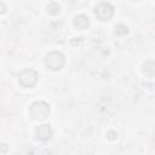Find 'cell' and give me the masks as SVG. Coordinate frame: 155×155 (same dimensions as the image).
Listing matches in <instances>:
<instances>
[{
    "label": "cell",
    "instance_id": "3",
    "mask_svg": "<svg viewBox=\"0 0 155 155\" xmlns=\"http://www.w3.org/2000/svg\"><path fill=\"white\" fill-rule=\"evenodd\" d=\"M64 56L61 52L52 51L45 58V64L51 70H59L64 65Z\"/></svg>",
    "mask_w": 155,
    "mask_h": 155
},
{
    "label": "cell",
    "instance_id": "4",
    "mask_svg": "<svg viewBox=\"0 0 155 155\" xmlns=\"http://www.w3.org/2000/svg\"><path fill=\"white\" fill-rule=\"evenodd\" d=\"M114 15V7L109 2H99L94 7V16L99 21H109Z\"/></svg>",
    "mask_w": 155,
    "mask_h": 155
},
{
    "label": "cell",
    "instance_id": "5",
    "mask_svg": "<svg viewBox=\"0 0 155 155\" xmlns=\"http://www.w3.org/2000/svg\"><path fill=\"white\" fill-rule=\"evenodd\" d=\"M53 134V130L50 125H40L36 128V138L41 140H48Z\"/></svg>",
    "mask_w": 155,
    "mask_h": 155
},
{
    "label": "cell",
    "instance_id": "8",
    "mask_svg": "<svg viewBox=\"0 0 155 155\" xmlns=\"http://www.w3.org/2000/svg\"><path fill=\"white\" fill-rule=\"evenodd\" d=\"M46 8H47V13H50L52 16H54L59 12V5L57 2H50Z\"/></svg>",
    "mask_w": 155,
    "mask_h": 155
},
{
    "label": "cell",
    "instance_id": "6",
    "mask_svg": "<svg viewBox=\"0 0 155 155\" xmlns=\"http://www.w3.org/2000/svg\"><path fill=\"white\" fill-rule=\"evenodd\" d=\"M90 24V21H88V17L85 16V15H79L75 17L74 19V25L76 29H80V30H84L88 27Z\"/></svg>",
    "mask_w": 155,
    "mask_h": 155
},
{
    "label": "cell",
    "instance_id": "7",
    "mask_svg": "<svg viewBox=\"0 0 155 155\" xmlns=\"http://www.w3.org/2000/svg\"><path fill=\"white\" fill-rule=\"evenodd\" d=\"M143 73L147 76H155V61H147L143 64Z\"/></svg>",
    "mask_w": 155,
    "mask_h": 155
},
{
    "label": "cell",
    "instance_id": "1",
    "mask_svg": "<svg viewBox=\"0 0 155 155\" xmlns=\"http://www.w3.org/2000/svg\"><path fill=\"white\" fill-rule=\"evenodd\" d=\"M38 73L34 69H24L18 75V82L24 88H31L38 82Z\"/></svg>",
    "mask_w": 155,
    "mask_h": 155
},
{
    "label": "cell",
    "instance_id": "2",
    "mask_svg": "<svg viewBox=\"0 0 155 155\" xmlns=\"http://www.w3.org/2000/svg\"><path fill=\"white\" fill-rule=\"evenodd\" d=\"M29 111H30V115L35 120H44L50 114V107H48V104L46 102L36 101V102H33L30 104Z\"/></svg>",
    "mask_w": 155,
    "mask_h": 155
},
{
    "label": "cell",
    "instance_id": "10",
    "mask_svg": "<svg viewBox=\"0 0 155 155\" xmlns=\"http://www.w3.org/2000/svg\"><path fill=\"white\" fill-rule=\"evenodd\" d=\"M108 134H109V138H110V139H114V138H115V137H114V134H115L114 132H109Z\"/></svg>",
    "mask_w": 155,
    "mask_h": 155
},
{
    "label": "cell",
    "instance_id": "9",
    "mask_svg": "<svg viewBox=\"0 0 155 155\" xmlns=\"http://www.w3.org/2000/svg\"><path fill=\"white\" fill-rule=\"evenodd\" d=\"M127 31H128L127 25H125L122 23H119V24L115 25V34H117V35H125V34H127Z\"/></svg>",
    "mask_w": 155,
    "mask_h": 155
}]
</instances>
